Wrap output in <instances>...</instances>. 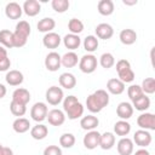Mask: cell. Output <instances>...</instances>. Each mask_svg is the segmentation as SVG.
I'll list each match as a JSON object with an SVG mask.
<instances>
[{"instance_id": "cell-1", "label": "cell", "mask_w": 155, "mask_h": 155, "mask_svg": "<svg viewBox=\"0 0 155 155\" xmlns=\"http://www.w3.org/2000/svg\"><path fill=\"white\" fill-rule=\"evenodd\" d=\"M108 104H109V93L105 90H97L86 98V107L93 114L102 111Z\"/></svg>"}, {"instance_id": "cell-2", "label": "cell", "mask_w": 155, "mask_h": 155, "mask_svg": "<svg viewBox=\"0 0 155 155\" xmlns=\"http://www.w3.org/2000/svg\"><path fill=\"white\" fill-rule=\"evenodd\" d=\"M63 111L69 120H76L84 115V105L79 102L78 97L68 96L63 99Z\"/></svg>"}, {"instance_id": "cell-3", "label": "cell", "mask_w": 155, "mask_h": 155, "mask_svg": "<svg viewBox=\"0 0 155 155\" xmlns=\"http://www.w3.org/2000/svg\"><path fill=\"white\" fill-rule=\"evenodd\" d=\"M30 24L27 22V21H19L17 24H16V29L13 33V47H23L25 46L27 41H28V38L30 35Z\"/></svg>"}, {"instance_id": "cell-4", "label": "cell", "mask_w": 155, "mask_h": 155, "mask_svg": "<svg viewBox=\"0 0 155 155\" xmlns=\"http://www.w3.org/2000/svg\"><path fill=\"white\" fill-rule=\"evenodd\" d=\"M116 71L119 75V80L124 84H130L134 80V71L131 68V64L127 59H120L116 62Z\"/></svg>"}, {"instance_id": "cell-5", "label": "cell", "mask_w": 155, "mask_h": 155, "mask_svg": "<svg viewBox=\"0 0 155 155\" xmlns=\"http://www.w3.org/2000/svg\"><path fill=\"white\" fill-rule=\"evenodd\" d=\"M97 65H98L97 57L92 53L84 54L79 59V69L85 74H92L97 69Z\"/></svg>"}, {"instance_id": "cell-6", "label": "cell", "mask_w": 155, "mask_h": 155, "mask_svg": "<svg viewBox=\"0 0 155 155\" xmlns=\"http://www.w3.org/2000/svg\"><path fill=\"white\" fill-rule=\"evenodd\" d=\"M45 98H46V102L48 104H51V105H58L64 99L63 90L61 87H58V86H51V87H48L46 90Z\"/></svg>"}, {"instance_id": "cell-7", "label": "cell", "mask_w": 155, "mask_h": 155, "mask_svg": "<svg viewBox=\"0 0 155 155\" xmlns=\"http://www.w3.org/2000/svg\"><path fill=\"white\" fill-rule=\"evenodd\" d=\"M47 113H48V108L47 104L44 102H36L30 109V116L38 124L42 122L47 117Z\"/></svg>"}, {"instance_id": "cell-8", "label": "cell", "mask_w": 155, "mask_h": 155, "mask_svg": "<svg viewBox=\"0 0 155 155\" xmlns=\"http://www.w3.org/2000/svg\"><path fill=\"white\" fill-rule=\"evenodd\" d=\"M137 125L140 127V130L153 131L155 130V115L153 113H142L137 117Z\"/></svg>"}, {"instance_id": "cell-9", "label": "cell", "mask_w": 155, "mask_h": 155, "mask_svg": "<svg viewBox=\"0 0 155 155\" xmlns=\"http://www.w3.org/2000/svg\"><path fill=\"white\" fill-rule=\"evenodd\" d=\"M151 140H153V137H151L150 132L147 131V130H138V131H136L134 134H133V139H132L133 144H136V145H138L140 148L149 147L151 144Z\"/></svg>"}, {"instance_id": "cell-10", "label": "cell", "mask_w": 155, "mask_h": 155, "mask_svg": "<svg viewBox=\"0 0 155 155\" xmlns=\"http://www.w3.org/2000/svg\"><path fill=\"white\" fill-rule=\"evenodd\" d=\"M99 138H101V133L98 131H96V130L88 131L84 136V139H82L84 147L86 149H88V150L96 149L97 147H99Z\"/></svg>"}, {"instance_id": "cell-11", "label": "cell", "mask_w": 155, "mask_h": 155, "mask_svg": "<svg viewBox=\"0 0 155 155\" xmlns=\"http://www.w3.org/2000/svg\"><path fill=\"white\" fill-rule=\"evenodd\" d=\"M61 54L56 51L47 53L45 57V68L48 71H57L61 68Z\"/></svg>"}, {"instance_id": "cell-12", "label": "cell", "mask_w": 155, "mask_h": 155, "mask_svg": "<svg viewBox=\"0 0 155 155\" xmlns=\"http://www.w3.org/2000/svg\"><path fill=\"white\" fill-rule=\"evenodd\" d=\"M48 120V124L51 126H62L65 121V114L63 110L61 109H52L47 113V117Z\"/></svg>"}, {"instance_id": "cell-13", "label": "cell", "mask_w": 155, "mask_h": 155, "mask_svg": "<svg viewBox=\"0 0 155 155\" xmlns=\"http://www.w3.org/2000/svg\"><path fill=\"white\" fill-rule=\"evenodd\" d=\"M116 148H117L119 155H132L133 154V150H134V144H133V142H132L131 138L122 137L117 142Z\"/></svg>"}, {"instance_id": "cell-14", "label": "cell", "mask_w": 155, "mask_h": 155, "mask_svg": "<svg viewBox=\"0 0 155 155\" xmlns=\"http://www.w3.org/2000/svg\"><path fill=\"white\" fill-rule=\"evenodd\" d=\"M22 10L28 17H35L40 13L41 5L38 0H25L22 6Z\"/></svg>"}, {"instance_id": "cell-15", "label": "cell", "mask_w": 155, "mask_h": 155, "mask_svg": "<svg viewBox=\"0 0 155 155\" xmlns=\"http://www.w3.org/2000/svg\"><path fill=\"white\" fill-rule=\"evenodd\" d=\"M94 31H96L94 36L97 39H102V40H109L114 35V29L108 23H99L94 28Z\"/></svg>"}, {"instance_id": "cell-16", "label": "cell", "mask_w": 155, "mask_h": 155, "mask_svg": "<svg viewBox=\"0 0 155 155\" xmlns=\"http://www.w3.org/2000/svg\"><path fill=\"white\" fill-rule=\"evenodd\" d=\"M22 13H23L22 6L18 2L11 1V2H8L5 6V15L10 19H19L21 16H22Z\"/></svg>"}, {"instance_id": "cell-17", "label": "cell", "mask_w": 155, "mask_h": 155, "mask_svg": "<svg viewBox=\"0 0 155 155\" xmlns=\"http://www.w3.org/2000/svg\"><path fill=\"white\" fill-rule=\"evenodd\" d=\"M61 42H62V38L59 36V34L53 33V31L45 34L44 38H42V44L46 48L54 50L61 45Z\"/></svg>"}, {"instance_id": "cell-18", "label": "cell", "mask_w": 155, "mask_h": 155, "mask_svg": "<svg viewBox=\"0 0 155 155\" xmlns=\"http://www.w3.org/2000/svg\"><path fill=\"white\" fill-rule=\"evenodd\" d=\"M133 107L128 102H121L116 108V115L120 117V120H128L133 115Z\"/></svg>"}, {"instance_id": "cell-19", "label": "cell", "mask_w": 155, "mask_h": 155, "mask_svg": "<svg viewBox=\"0 0 155 155\" xmlns=\"http://www.w3.org/2000/svg\"><path fill=\"white\" fill-rule=\"evenodd\" d=\"M12 101L16 102V103H19V104H23V105H27L30 101V93L27 88H23V87H19V88H16L12 93Z\"/></svg>"}, {"instance_id": "cell-20", "label": "cell", "mask_w": 155, "mask_h": 155, "mask_svg": "<svg viewBox=\"0 0 155 155\" xmlns=\"http://www.w3.org/2000/svg\"><path fill=\"white\" fill-rule=\"evenodd\" d=\"M107 90L109 93L111 94H121L124 91H125V84L119 80L117 78H113V79H109L108 82H107Z\"/></svg>"}, {"instance_id": "cell-21", "label": "cell", "mask_w": 155, "mask_h": 155, "mask_svg": "<svg viewBox=\"0 0 155 155\" xmlns=\"http://www.w3.org/2000/svg\"><path fill=\"white\" fill-rule=\"evenodd\" d=\"M5 80L10 86H19L24 81V76L19 70L13 69V70H8L6 73Z\"/></svg>"}, {"instance_id": "cell-22", "label": "cell", "mask_w": 155, "mask_h": 155, "mask_svg": "<svg viewBox=\"0 0 155 155\" xmlns=\"http://www.w3.org/2000/svg\"><path fill=\"white\" fill-rule=\"evenodd\" d=\"M58 81H59L61 87H63L65 90H73L76 86V78H75V75L71 74V73H68V71L61 74Z\"/></svg>"}, {"instance_id": "cell-23", "label": "cell", "mask_w": 155, "mask_h": 155, "mask_svg": "<svg viewBox=\"0 0 155 155\" xmlns=\"http://www.w3.org/2000/svg\"><path fill=\"white\" fill-rule=\"evenodd\" d=\"M119 39L124 45L130 46V45H133L137 41V33L133 29H130V28L122 29L119 34Z\"/></svg>"}, {"instance_id": "cell-24", "label": "cell", "mask_w": 155, "mask_h": 155, "mask_svg": "<svg viewBox=\"0 0 155 155\" xmlns=\"http://www.w3.org/2000/svg\"><path fill=\"white\" fill-rule=\"evenodd\" d=\"M98 125H99V120L94 115H86V116H82L81 120H80L81 128L87 131V132L88 131H93Z\"/></svg>"}, {"instance_id": "cell-25", "label": "cell", "mask_w": 155, "mask_h": 155, "mask_svg": "<svg viewBox=\"0 0 155 155\" xmlns=\"http://www.w3.org/2000/svg\"><path fill=\"white\" fill-rule=\"evenodd\" d=\"M62 41H63L65 48H68V50H70V51H74V50L79 48L80 45H81V39H80V36H79V35H75V34H70V33L67 34V35L62 39Z\"/></svg>"}, {"instance_id": "cell-26", "label": "cell", "mask_w": 155, "mask_h": 155, "mask_svg": "<svg viewBox=\"0 0 155 155\" xmlns=\"http://www.w3.org/2000/svg\"><path fill=\"white\" fill-rule=\"evenodd\" d=\"M61 64L64 68H74L79 64V57L74 51H69L61 56Z\"/></svg>"}, {"instance_id": "cell-27", "label": "cell", "mask_w": 155, "mask_h": 155, "mask_svg": "<svg viewBox=\"0 0 155 155\" xmlns=\"http://www.w3.org/2000/svg\"><path fill=\"white\" fill-rule=\"evenodd\" d=\"M47 134H48V128L42 124H36L30 128V136L35 140H42L47 137Z\"/></svg>"}, {"instance_id": "cell-28", "label": "cell", "mask_w": 155, "mask_h": 155, "mask_svg": "<svg viewBox=\"0 0 155 155\" xmlns=\"http://www.w3.org/2000/svg\"><path fill=\"white\" fill-rule=\"evenodd\" d=\"M115 134L113 132H104L99 138V147L103 150H110L115 145Z\"/></svg>"}, {"instance_id": "cell-29", "label": "cell", "mask_w": 155, "mask_h": 155, "mask_svg": "<svg viewBox=\"0 0 155 155\" xmlns=\"http://www.w3.org/2000/svg\"><path fill=\"white\" fill-rule=\"evenodd\" d=\"M131 132V124L126 120H119L114 125V133L119 137H126Z\"/></svg>"}, {"instance_id": "cell-30", "label": "cell", "mask_w": 155, "mask_h": 155, "mask_svg": "<svg viewBox=\"0 0 155 155\" xmlns=\"http://www.w3.org/2000/svg\"><path fill=\"white\" fill-rule=\"evenodd\" d=\"M36 27H38V30H39V31L47 34V33H51V31L54 29L56 22H54V19L51 18V17H45V18H42V19H40V21L38 22Z\"/></svg>"}, {"instance_id": "cell-31", "label": "cell", "mask_w": 155, "mask_h": 155, "mask_svg": "<svg viewBox=\"0 0 155 155\" xmlns=\"http://www.w3.org/2000/svg\"><path fill=\"white\" fill-rule=\"evenodd\" d=\"M12 128L16 133H25L30 128V121L25 117H17L12 124Z\"/></svg>"}, {"instance_id": "cell-32", "label": "cell", "mask_w": 155, "mask_h": 155, "mask_svg": "<svg viewBox=\"0 0 155 155\" xmlns=\"http://www.w3.org/2000/svg\"><path fill=\"white\" fill-rule=\"evenodd\" d=\"M132 107L138 111H147L150 108V98L147 94H142L132 102Z\"/></svg>"}, {"instance_id": "cell-33", "label": "cell", "mask_w": 155, "mask_h": 155, "mask_svg": "<svg viewBox=\"0 0 155 155\" xmlns=\"http://www.w3.org/2000/svg\"><path fill=\"white\" fill-rule=\"evenodd\" d=\"M0 45L4 46L5 48H12L13 47V33L7 29L0 30Z\"/></svg>"}, {"instance_id": "cell-34", "label": "cell", "mask_w": 155, "mask_h": 155, "mask_svg": "<svg viewBox=\"0 0 155 155\" xmlns=\"http://www.w3.org/2000/svg\"><path fill=\"white\" fill-rule=\"evenodd\" d=\"M97 8L102 16H110L114 12V2L111 0H101L97 5Z\"/></svg>"}, {"instance_id": "cell-35", "label": "cell", "mask_w": 155, "mask_h": 155, "mask_svg": "<svg viewBox=\"0 0 155 155\" xmlns=\"http://www.w3.org/2000/svg\"><path fill=\"white\" fill-rule=\"evenodd\" d=\"M82 45H84V48H85L88 53H92V52H94V51L98 48L99 42H98V39H97L94 35H87V36L84 39Z\"/></svg>"}, {"instance_id": "cell-36", "label": "cell", "mask_w": 155, "mask_h": 155, "mask_svg": "<svg viewBox=\"0 0 155 155\" xmlns=\"http://www.w3.org/2000/svg\"><path fill=\"white\" fill-rule=\"evenodd\" d=\"M68 29L70 31V34H75V35H79L80 33H82L84 30V23L78 19V18H71L69 22H68Z\"/></svg>"}, {"instance_id": "cell-37", "label": "cell", "mask_w": 155, "mask_h": 155, "mask_svg": "<svg viewBox=\"0 0 155 155\" xmlns=\"http://www.w3.org/2000/svg\"><path fill=\"white\" fill-rule=\"evenodd\" d=\"M75 136L73 133H63L59 138V144L62 148H65V149H70L74 147L75 144Z\"/></svg>"}, {"instance_id": "cell-38", "label": "cell", "mask_w": 155, "mask_h": 155, "mask_svg": "<svg viewBox=\"0 0 155 155\" xmlns=\"http://www.w3.org/2000/svg\"><path fill=\"white\" fill-rule=\"evenodd\" d=\"M140 88L144 94H153L155 92V80L154 78H145L142 81Z\"/></svg>"}, {"instance_id": "cell-39", "label": "cell", "mask_w": 155, "mask_h": 155, "mask_svg": "<svg viewBox=\"0 0 155 155\" xmlns=\"http://www.w3.org/2000/svg\"><path fill=\"white\" fill-rule=\"evenodd\" d=\"M99 64L104 69H110L115 64V58L110 52H105L99 57Z\"/></svg>"}, {"instance_id": "cell-40", "label": "cell", "mask_w": 155, "mask_h": 155, "mask_svg": "<svg viewBox=\"0 0 155 155\" xmlns=\"http://www.w3.org/2000/svg\"><path fill=\"white\" fill-rule=\"evenodd\" d=\"M51 6L57 13H63L69 8L70 2L69 0H52Z\"/></svg>"}, {"instance_id": "cell-41", "label": "cell", "mask_w": 155, "mask_h": 155, "mask_svg": "<svg viewBox=\"0 0 155 155\" xmlns=\"http://www.w3.org/2000/svg\"><path fill=\"white\" fill-rule=\"evenodd\" d=\"M10 110H11V113L15 116L22 117L27 113V105H23V104H19V103H16V102L11 101V103H10Z\"/></svg>"}, {"instance_id": "cell-42", "label": "cell", "mask_w": 155, "mask_h": 155, "mask_svg": "<svg viewBox=\"0 0 155 155\" xmlns=\"http://www.w3.org/2000/svg\"><path fill=\"white\" fill-rule=\"evenodd\" d=\"M127 94H128V98L133 102L134 99H137L138 97H140V96L144 94V93H143L140 86L136 84V85H131V86L127 88Z\"/></svg>"}, {"instance_id": "cell-43", "label": "cell", "mask_w": 155, "mask_h": 155, "mask_svg": "<svg viewBox=\"0 0 155 155\" xmlns=\"http://www.w3.org/2000/svg\"><path fill=\"white\" fill-rule=\"evenodd\" d=\"M42 155H62V149L58 145H48L45 148Z\"/></svg>"}, {"instance_id": "cell-44", "label": "cell", "mask_w": 155, "mask_h": 155, "mask_svg": "<svg viewBox=\"0 0 155 155\" xmlns=\"http://www.w3.org/2000/svg\"><path fill=\"white\" fill-rule=\"evenodd\" d=\"M11 67V61L8 57H4L0 59V71H7Z\"/></svg>"}, {"instance_id": "cell-45", "label": "cell", "mask_w": 155, "mask_h": 155, "mask_svg": "<svg viewBox=\"0 0 155 155\" xmlns=\"http://www.w3.org/2000/svg\"><path fill=\"white\" fill-rule=\"evenodd\" d=\"M0 155H13V151H12L11 148L4 147V145L0 143Z\"/></svg>"}, {"instance_id": "cell-46", "label": "cell", "mask_w": 155, "mask_h": 155, "mask_svg": "<svg viewBox=\"0 0 155 155\" xmlns=\"http://www.w3.org/2000/svg\"><path fill=\"white\" fill-rule=\"evenodd\" d=\"M133 155H150V153L145 149V148H140L138 150H136V153Z\"/></svg>"}, {"instance_id": "cell-47", "label": "cell", "mask_w": 155, "mask_h": 155, "mask_svg": "<svg viewBox=\"0 0 155 155\" xmlns=\"http://www.w3.org/2000/svg\"><path fill=\"white\" fill-rule=\"evenodd\" d=\"M6 93H7V90H6L5 85L0 84V99H1V98H4V97L6 96Z\"/></svg>"}, {"instance_id": "cell-48", "label": "cell", "mask_w": 155, "mask_h": 155, "mask_svg": "<svg viewBox=\"0 0 155 155\" xmlns=\"http://www.w3.org/2000/svg\"><path fill=\"white\" fill-rule=\"evenodd\" d=\"M4 57H7V50L0 45V59L4 58Z\"/></svg>"}, {"instance_id": "cell-49", "label": "cell", "mask_w": 155, "mask_h": 155, "mask_svg": "<svg viewBox=\"0 0 155 155\" xmlns=\"http://www.w3.org/2000/svg\"><path fill=\"white\" fill-rule=\"evenodd\" d=\"M122 2L125 4V5H128V6H132V5H137V0H132V1H130V0H122Z\"/></svg>"}]
</instances>
